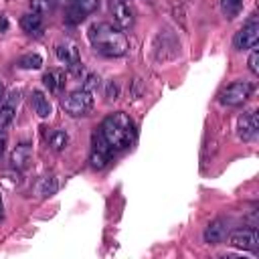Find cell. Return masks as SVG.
Listing matches in <instances>:
<instances>
[{"mask_svg": "<svg viewBox=\"0 0 259 259\" xmlns=\"http://www.w3.org/2000/svg\"><path fill=\"white\" fill-rule=\"evenodd\" d=\"M87 38L95 53L103 57H123L130 51V40L125 32L107 20H97L89 24Z\"/></svg>", "mask_w": 259, "mask_h": 259, "instance_id": "obj_1", "label": "cell"}, {"mask_svg": "<svg viewBox=\"0 0 259 259\" xmlns=\"http://www.w3.org/2000/svg\"><path fill=\"white\" fill-rule=\"evenodd\" d=\"M99 132L103 134L105 142L111 146L113 152H121V150L132 148V144L136 142V136H138L134 119L123 111H115V113L107 115L101 121Z\"/></svg>", "mask_w": 259, "mask_h": 259, "instance_id": "obj_2", "label": "cell"}, {"mask_svg": "<svg viewBox=\"0 0 259 259\" xmlns=\"http://www.w3.org/2000/svg\"><path fill=\"white\" fill-rule=\"evenodd\" d=\"M61 105H63L67 115H71V117H85V115H89L93 111L95 101H93V93H89V91H85L81 87V89L69 91L63 97Z\"/></svg>", "mask_w": 259, "mask_h": 259, "instance_id": "obj_3", "label": "cell"}, {"mask_svg": "<svg viewBox=\"0 0 259 259\" xmlns=\"http://www.w3.org/2000/svg\"><path fill=\"white\" fill-rule=\"evenodd\" d=\"M253 91H255V85L251 81L237 79V81H233V83H229L227 87L221 89L219 103H223L227 107H239L245 101H249V97L253 95Z\"/></svg>", "mask_w": 259, "mask_h": 259, "instance_id": "obj_4", "label": "cell"}, {"mask_svg": "<svg viewBox=\"0 0 259 259\" xmlns=\"http://www.w3.org/2000/svg\"><path fill=\"white\" fill-rule=\"evenodd\" d=\"M113 150L111 146L105 142L103 134L99 132V127L91 134V148H89V166L93 170H103L109 166L111 158H113Z\"/></svg>", "mask_w": 259, "mask_h": 259, "instance_id": "obj_5", "label": "cell"}, {"mask_svg": "<svg viewBox=\"0 0 259 259\" xmlns=\"http://www.w3.org/2000/svg\"><path fill=\"white\" fill-rule=\"evenodd\" d=\"M99 8V0H69L65 10V22L75 26Z\"/></svg>", "mask_w": 259, "mask_h": 259, "instance_id": "obj_6", "label": "cell"}, {"mask_svg": "<svg viewBox=\"0 0 259 259\" xmlns=\"http://www.w3.org/2000/svg\"><path fill=\"white\" fill-rule=\"evenodd\" d=\"M55 53H57V59L71 71V73H79L83 69V63H81V53H79V47L77 42L73 40H63L55 47Z\"/></svg>", "mask_w": 259, "mask_h": 259, "instance_id": "obj_7", "label": "cell"}, {"mask_svg": "<svg viewBox=\"0 0 259 259\" xmlns=\"http://www.w3.org/2000/svg\"><path fill=\"white\" fill-rule=\"evenodd\" d=\"M109 12L115 26H119L121 30H127L136 24V12L130 0H109Z\"/></svg>", "mask_w": 259, "mask_h": 259, "instance_id": "obj_8", "label": "cell"}, {"mask_svg": "<svg viewBox=\"0 0 259 259\" xmlns=\"http://www.w3.org/2000/svg\"><path fill=\"white\" fill-rule=\"evenodd\" d=\"M259 40V22L255 18H251L249 22H245L233 36V47L237 51H249L257 45Z\"/></svg>", "mask_w": 259, "mask_h": 259, "instance_id": "obj_9", "label": "cell"}, {"mask_svg": "<svg viewBox=\"0 0 259 259\" xmlns=\"http://www.w3.org/2000/svg\"><path fill=\"white\" fill-rule=\"evenodd\" d=\"M20 95H22L20 89H12L0 101V132H6L10 127V123L14 121L16 111H18V103H20Z\"/></svg>", "mask_w": 259, "mask_h": 259, "instance_id": "obj_10", "label": "cell"}, {"mask_svg": "<svg viewBox=\"0 0 259 259\" xmlns=\"http://www.w3.org/2000/svg\"><path fill=\"white\" fill-rule=\"evenodd\" d=\"M229 245L241 251L255 253L259 249V233L257 229H237L229 235Z\"/></svg>", "mask_w": 259, "mask_h": 259, "instance_id": "obj_11", "label": "cell"}, {"mask_svg": "<svg viewBox=\"0 0 259 259\" xmlns=\"http://www.w3.org/2000/svg\"><path fill=\"white\" fill-rule=\"evenodd\" d=\"M257 132H259V117H257V111L255 109H249V111H243L237 119V136L243 140V142H253L257 138Z\"/></svg>", "mask_w": 259, "mask_h": 259, "instance_id": "obj_12", "label": "cell"}, {"mask_svg": "<svg viewBox=\"0 0 259 259\" xmlns=\"http://www.w3.org/2000/svg\"><path fill=\"white\" fill-rule=\"evenodd\" d=\"M229 235V221L227 219H214L204 229V243L208 245H221Z\"/></svg>", "mask_w": 259, "mask_h": 259, "instance_id": "obj_13", "label": "cell"}, {"mask_svg": "<svg viewBox=\"0 0 259 259\" xmlns=\"http://www.w3.org/2000/svg\"><path fill=\"white\" fill-rule=\"evenodd\" d=\"M30 160H32V146L28 142L16 144V148L10 154V166L16 168V170H24Z\"/></svg>", "mask_w": 259, "mask_h": 259, "instance_id": "obj_14", "label": "cell"}, {"mask_svg": "<svg viewBox=\"0 0 259 259\" xmlns=\"http://www.w3.org/2000/svg\"><path fill=\"white\" fill-rule=\"evenodd\" d=\"M30 105H32L34 113H36L40 119H47V117H51V113H53V105H51L49 97H47L42 91H38V89H34V91L30 93Z\"/></svg>", "mask_w": 259, "mask_h": 259, "instance_id": "obj_15", "label": "cell"}, {"mask_svg": "<svg viewBox=\"0 0 259 259\" xmlns=\"http://www.w3.org/2000/svg\"><path fill=\"white\" fill-rule=\"evenodd\" d=\"M20 28L26 32V34H34L38 36L42 32V14L38 12H26L22 18H20Z\"/></svg>", "mask_w": 259, "mask_h": 259, "instance_id": "obj_16", "label": "cell"}, {"mask_svg": "<svg viewBox=\"0 0 259 259\" xmlns=\"http://www.w3.org/2000/svg\"><path fill=\"white\" fill-rule=\"evenodd\" d=\"M65 73L59 71V69H49L45 75H42V85L51 91V93H61L63 87H65Z\"/></svg>", "mask_w": 259, "mask_h": 259, "instance_id": "obj_17", "label": "cell"}, {"mask_svg": "<svg viewBox=\"0 0 259 259\" xmlns=\"http://www.w3.org/2000/svg\"><path fill=\"white\" fill-rule=\"evenodd\" d=\"M69 134L65 132V130H61V127H55V130H51V132H47V144L51 146V150H55V152H63L67 146H69Z\"/></svg>", "mask_w": 259, "mask_h": 259, "instance_id": "obj_18", "label": "cell"}, {"mask_svg": "<svg viewBox=\"0 0 259 259\" xmlns=\"http://www.w3.org/2000/svg\"><path fill=\"white\" fill-rule=\"evenodd\" d=\"M57 190H59V182H57L55 176H42V178L38 180V184H36V194L42 196V198L53 196Z\"/></svg>", "mask_w": 259, "mask_h": 259, "instance_id": "obj_19", "label": "cell"}, {"mask_svg": "<svg viewBox=\"0 0 259 259\" xmlns=\"http://www.w3.org/2000/svg\"><path fill=\"white\" fill-rule=\"evenodd\" d=\"M16 67H18V69H26V71L40 69V67H42V57H40L38 53H26V55H22V57L16 61Z\"/></svg>", "mask_w": 259, "mask_h": 259, "instance_id": "obj_20", "label": "cell"}, {"mask_svg": "<svg viewBox=\"0 0 259 259\" xmlns=\"http://www.w3.org/2000/svg\"><path fill=\"white\" fill-rule=\"evenodd\" d=\"M243 10V0H221V12L225 14V18L233 20L241 14Z\"/></svg>", "mask_w": 259, "mask_h": 259, "instance_id": "obj_21", "label": "cell"}, {"mask_svg": "<svg viewBox=\"0 0 259 259\" xmlns=\"http://www.w3.org/2000/svg\"><path fill=\"white\" fill-rule=\"evenodd\" d=\"M99 85H101L99 75H95V73H87V75H85V79H83V89H85V91L95 93V91L99 89Z\"/></svg>", "mask_w": 259, "mask_h": 259, "instance_id": "obj_22", "label": "cell"}, {"mask_svg": "<svg viewBox=\"0 0 259 259\" xmlns=\"http://www.w3.org/2000/svg\"><path fill=\"white\" fill-rule=\"evenodd\" d=\"M30 8L32 12H38V14H45V12H51V0H30Z\"/></svg>", "mask_w": 259, "mask_h": 259, "instance_id": "obj_23", "label": "cell"}, {"mask_svg": "<svg viewBox=\"0 0 259 259\" xmlns=\"http://www.w3.org/2000/svg\"><path fill=\"white\" fill-rule=\"evenodd\" d=\"M247 65H249V71L253 75H259V51L255 47H253V51H251V55L247 59Z\"/></svg>", "mask_w": 259, "mask_h": 259, "instance_id": "obj_24", "label": "cell"}, {"mask_svg": "<svg viewBox=\"0 0 259 259\" xmlns=\"http://www.w3.org/2000/svg\"><path fill=\"white\" fill-rule=\"evenodd\" d=\"M105 97L109 99V101H115L117 97H119V85H117V81H107V85H105Z\"/></svg>", "mask_w": 259, "mask_h": 259, "instance_id": "obj_25", "label": "cell"}, {"mask_svg": "<svg viewBox=\"0 0 259 259\" xmlns=\"http://www.w3.org/2000/svg\"><path fill=\"white\" fill-rule=\"evenodd\" d=\"M4 146H6V132H0V156L4 152Z\"/></svg>", "mask_w": 259, "mask_h": 259, "instance_id": "obj_26", "label": "cell"}, {"mask_svg": "<svg viewBox=\"0 0 259 259\" xmlns=\"http://www.w3.org/2000/svg\"><path fill=\"white\" fill-rule=\"evenodd\" d=\"M6 28H8V20H6V16H0V32H6Z\"/></svg>", "mask_w": 259, "mask_h": 259, "instance_id": "obj_27", "label": "cell"}, {"mask_svg": "<svg viewBox=\"0 0 259 259\" xmlns=\"http://www.w3.org/2000/svg\"><path fill=\"white\" fill-rule=\"evenodd\" d=\"M4 95H6V87H4V81L0 79V101L4 99Z\"/></svg>", "mask_w": 259, "mask_h": 259, "instance_id": "obj_28", "label": "cell"}, {"mask_svg": "<svg viewBox=\"0 0 259 259\" xmlns=\"http://www.w3.org/2000/svg\"><path fill=\"white\" fill-rule=\"evenodd\" d=\"M4 217V204H2V194H0V219Z\"/></svg>", "mask_w": 259, "mask_h": 259, "instance_id": "obj_29", "label": "cell"}]
</instances>
